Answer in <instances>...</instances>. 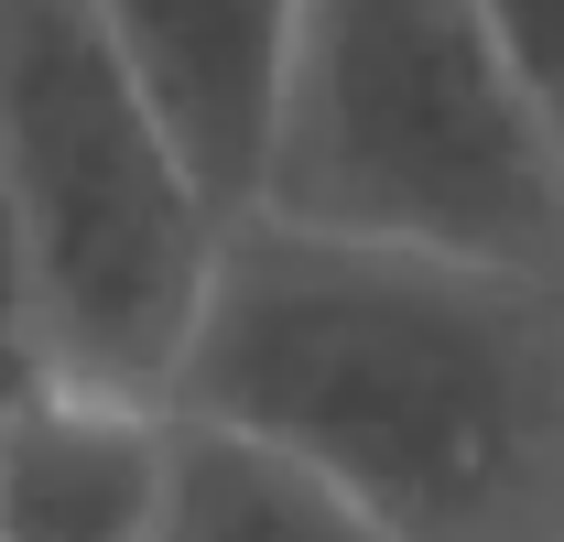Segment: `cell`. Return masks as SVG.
I'll return each mask as SVG.
<instances>
[{
    "instance_id": "obj_1",
    "label": "cell",
    "mask_w": 564,
    "mask_h": 542,
    "mask_svg": "<svg viewBox=\"0 0 564 542\" xmlns=\"http://www.w3.org/2000/svg\"><path fill=\"white\" fill-rule=\"evenodd\" d=\"M163 412H207L391 542H564V261L228 217Z\"/></svg>"
},
{
    "instance_id": "obj_2",
    "label": "cell",
    "mask_w": 564,
    "mask_h": 542,
    "mask_svg": "<svg viewBox=\"0 0 564 542\" xmlns=\"http://www.w3.org/2000/svg\"><path fill=\"white\" fill-rule=\"evenodd\" d=\"M239 217L445 261H564V120L478 0H304Z\"/></svg>"
},
{
    "instance_id": "obj_3",
    "label": "cell",
    "mask_w": 564,
    "mask_h": 542,
    "mask_svg": "<svg viewBox=\"0 0 564 542\" xmlns=\"http://www.w3.org/2000/svg\"><path fill=\"white\" fill-rule=\"evenodd\" d=\"M0 217L33 271L55 380L174 402L228 217L185 174L98 0H0Z\"/></svg>"
},
{
    "instance_id": "obj_4",
    "label": "cell",
    "mask_w": 564,
    "mask_h": 542,
    "mask_svg": "<svg viewBox=\"0 0 564 542\" xmlns=\"http://www.w3.org/2000/svg\"><path fill=\"white\" fill-rule=\"evenodd\" d=\"M293 11L304 0H98L109 44L131 55L141 98L163 109V131H174V152L207 185L217 217L250 206L282 55H293Z\"/></svg>"
},
{
    "instance_id": "obj_5",
    "label": "cell",
    "mask_w": 564,
    "mask_h": 542,
    "mask_svg": "<svg viewBox=\"0 0 564 542\" xmlns=\"http://www.w3.org/2000/svg\"><path fill=\"white\" fill-rule=\"evenodd\" d=\"M163 434V402L44 380L22 412H0V542H152Z\"/></svg>"
},
{
    "instance_id": "obj_6",
    "label": "cell",
    "mask_w": 564,
    "mask_h": 542,
    "mask_svg": "<svg viewBox=\"0 0 564 542\" xmlns=\"http://www.w3.org/2000/svg\"><path fill=\"white\" fill-rule=\"evenodd\" d=\"M152 542H391V532L358 499H337L304 456H282L261 434H228L207 412H174Z\"/></svg>"
},
{
    "instance_id": "obj_7",
    "label": "cell",
    "mask_w": 564,
    "mask_h": 542,
    "mask_svg": "<svg viewBox=\"0 0 564 542\" xmlns=\"http://www.w3.org/2000/svg\"><path fill=\"white\" fill-rule=\"evenodd\" d=\"M55 380V347H44V304H33V271H22V239L0 217V412H22Z\"/></svg>"
},
{
    "instance_id": "obj_8",
    "label": "cell",
    "mask_w": 564,
    "mask_h": 542,
    "mask_svg": "<svg viewBox=\"0 0 564 542\" xmlns=\"http://www.w3.org/2000/svg\"><path fill=\"white\" fill-rule=\"evenodd\" d=\"M489 11V33L510 44V66L543 87V109L564 120V0H478Z\"/></svg>"
}]
</instances>
